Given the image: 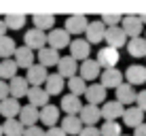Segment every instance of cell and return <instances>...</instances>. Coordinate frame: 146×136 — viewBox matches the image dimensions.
Instances as JSON below:
<instances>
[{
    "label": "cell",
    "instance_id": "f6af8a7d",
    "mask_svg": "<svg viewBox=\"0 0 146 136\" xmlns=\"http://www.w3.org/2000/svg\"><path fill=\"white\" fill-rule=\"evenodd\" d=\"M140 17V21H142V26H146V13H142V15H138Z\"/></svg>",
    "mask_w": 146,
    "mask_h": 136
},
{
    "label": "cell",
    "instance_id": "ee69618b",
    "mask_svg": "<svg viewBox=\"0 0 146 136\" xmlns=\"http://www.w3.org/2000/svg\"><path fill=\"white\" fill-rule=\"evenodd\" d=\"M2 36H7V26H4V21L0 19V38Z\"/></svg>",
    "mask_w": 146,
    "mask_h": 136
},
{
    "label": "cell",
    "instance_id": "6da1fadb",
    "mask_svg": "<svg viewBox=\"0 0 146 136\" xmlns=\"http://www.w3.org/2000/svg\"><path fill=\"white\" fill-rule=\"evenodd\" d=\"M119 60H121V55H119L117 49H112V47H102V49L98 51L95 62H98V66L102 68V70H110V68H117Z\"/></svg>",
    "mask_w": 146,
    "mask_h": 136
},
{
    "label": "cell",
    "instance_id": "5bb4252c",
    "mask_svg": "<svg viewBox=\"0 0 146 136\" xmlns=\"http://www.w3.org/2000/svg\"><path fill=\"white\" fill-rule=\"evenodd\" d=\"M104 32H106V26L102 21H89L85 30V41L89 45H98L104 41Z\"/></svg>",
    "mask_w": 146,
    "mask_h": 136
},
{
    "label": "cell",
    "instance_id": "7a4b0ae2",
    "mask_svg": "<svg viewBox=\"0 0 146 136\" xmlns=\"http://www.w3.org/2000/svg\"><path fill=\"white\" fill-rule=\"evenodd\" d=\"M121 30L125 32V36L127 38H138L142 36V21H140L138 15H123V19H121Z\"/></svg>",
    "mask_w": 146,
    "mask_h": 136
},
{
    "label": "cell",
    "instance_id": "484cf974",
    "mask_svg": "<svg viewBox=\"0 0 146 136\" xmlns=\"http://www.w3.org/2000/svg\"><path fill=\"white\" fill-rule=\"evenodd\" d=\"M59 107L64 109L66 115H78L80 109H83V102H80V98H76V96H72V94H64Z\"/></svg>",
    "mask_w": 146,
    "mask_h": 136
},
{
    "label": "cell",
    "instance_id": "2e32d148",
    "mask_svg": "<svg viewBox=\"0 0 146 136\" xmlns=\"http://www.w3.org/2000/svg\"><path fill=\"white\" fill-rule=\"evenodd\" d=\"M78 77L83 79L85 83L87 81H95V79L100 77V72H102V68L98 66V62H95V60H85V62H80V68H78Z\"/></svg>",
    "mask_w": 146,
    "mask_h": 136
},
{
    "label": "cell",
    "instance_id": "4fadbf2b",
    "mask_svg": "<svg viewBox=\"0 0 146 136\" xmlns=\"http://www.w3.org/2000/svg\"><path fill=\"white\" fill-rule=\"evenodd\" d=\"M23 79H26L28 85H32V87H42L44 81H47V68H42L40 64H32Z\"/></svg>",
    "mask_w": 146,
    "mask_h": 136
},
{
    "label": "cell",
    "instance_id": "d6a6232c",
    "mask_svg": "<svg viewBox=\"0 0 146 136\" xmlns=\"http://www.w3.org/2000/svg\"><path fill=\"white\" fill-rule=\"evenodd\" d=\"M2 125V136H23V125L17 121V119H4Z\"/></svg>",
    "mask_w": 146,
    "mask_h": 136
},
{
    "label": "cell",
    "instance_id": "52a82bcc",
    "mask_svg": "<svg viewBox=\"0 0 146 136\" xmlns=\"http://www.w3.org/2000/svg\"><path fill=\"white\" fill-rule=\"evenodd\" d=\"M104 41H106V47H112V49H119L127 45V36L125 32L121 30V26H114V28H106L104 32Z\"/></svg>",
    "mask_w": 146,
    "mask_h": 136
},
{
    "label": "cell",
    "instance_id": "f1b7e54d",
    "mask_svg": "<svg viewBox=\"0 0 146 136\" xmlns=\"http://www.w3.org/2000/svg\"><path fill=\"white\" fill-rule=\"evenodd\" d=\"M32 23L34 28L40 30V32H51L55 28V15H44V13H34L32 15Z\"/></svg>",
    "mask_w": 146,
    "mask_h": 136
},
{
    "label": "cell",
    "instance_id": "ba28073f",
    "mask_svg": "<svg viewBox=\"0 0 146 136\" xmlns=\"http://www.w3.org/2000/svg\"><path fill=\"white\" fill-rule=\"evenodd\" d=\"M70 58L72 60H80V62H85V60H89V55H91V45H89L85 38H74V41H70Z\"/></svg>",
    "mask_w": 146,
    "mask_h": 136
},
{
    "label": "cell",
    "instance_id": "83f0119b",
    "mask_svg": "<svg viewBox=\"0 0 146 136\" xmlns=\"http://www.w3.org/2000/svg\"><path fill=\"white\" fill-rule=\"evenodd\" d=\"M42 89L49 94V98H51V96H59V94H62V89H64V79L59 77L57 72L47 74V81H44V87Z\"/></svg>",
    "mask_w": 146,
    "mask_h": 136
},
{
    "label": "cell",
    "instance_id": "4dcf8cb0",
    "mask_svg": "<svg viewBox=\"0 0 146 136\" xmlns=\"http://www.w3.org/2000/svg\"><path fill=\"white\" fill-rule=\"evenodd\" d=\"M127 51H129L131 58H146V38L144 36L131 38L127 43Z\"/></svg>",
    "mask_w": 146,
    "mask_h": 136
},
{
    "label": "cell",
    "instance_id": "ac0fdd59",
    "mask_svg": "<svg viewBox=\"0 0 146 136\" xmlns=\"http://www.w3.org/2000/svg\"><path fill=\"white\" fill-rule=\"evenodd\" d=\"M17 121L23 125V128H32V125L38 123V109L32 107V104H26V107H21L17 115Z\"/></svg>",
    "mask_w": 146,
    "mask_h": 136
},
{
    "label": "cell",
    "instance_id": "d6986e66",
    "mask_svg": "<svg viewBox=\"0 0 146 136\" xmlns=\"http://www.w3.org/2000/svg\"><path fill=\"white\" fill-rule=\"evenodd\" d=\"M36 60L42 68H51V66H57L59 62V51H55L51 47H42L40 51L36 53Z\"/></svg>",
    "mask_w": 146,
    "mask_h": 136
},
{
    "label": "cell",
    "instance_id": "e0dca14e",
    "mask_svg": "<svg viewBox=\"0 0 146 136\" xmlns=\"http://www.w3.org/2000/svg\"><path fill=\"white\" fill-rule=\"evenodd\" d=\"M13 58H15L13 62L17 64V68H26V70H28V68L34 64L36 55H34V51H30L28 47H23V45H21V47H17V49H15Z\"/></svg>",
    "mask_w": 146,
    "mask_h": 136
},
{
    "label": "cell",
    "instance_id": "7bdbcfd3",
    "mask_svg": "<svg viewBox=\"0 0 146 136\" xmlns=\"http://www.w3.org/2000/svg\"><path fill=\"white\" fill-rule=\"evenodd\" d=\"M133 136H146V123H140L138 128H133Z\"/></svg>",
    "mask_w": 146,
    "mask_h": 136
},
{
    "label": "cell",
    "instance_id": "603a6c76",
    "mask_svg": "<svg viewBox=\"0 0 146 136\" xmlns=\"http://www.w3.org/2000/svg\"><path fill=\"white\" fill-rule=\"evenodd\" d=\"M121 119H123V123L127 128H138L140 123H144V113L138 107H127L123 111V117Z\"/></svg>",
    "mask_w": 146,
    "mask_h": 136
},
{
    "label": "cell",
    "instance_id": "8fae6325",
    "mask_svg": "<svg viewBox=\"0 0 146 136\" xmlns=\"http://www.w3.org/2000/svg\"><path fill=\"white\" fill-rule=\"evenodd\" d=\"M78 119H80V123H83L85 128H93V125L102 119V115H100V107L83 104V109H80V113H78Z\"/></svg>",
    "mask_w": 146,
    "mask_h": 136
},
{
    "label": "cell",
    "instance_id": "7dc6e473",
    "mask_svg": "<svg viewBox=\"0 0 146 136\" xmlns=\"http://www.w3.org/2000/svg\"><path fill=\"white\" fill-rule=\"evenodd\" d=\"M121 136H125V134H121Z\"/></svg>",
    "mask_w": 146,
    "mask_h": 136
},
{
    "label": "cell",
    "instance_id": "7c38bea8",
    "mask_svg": "<svg viewBox=\"0 0 146 136\" xmlns=\"http://www.w3.org/2000/svg\"><path fill=\"white\" fill-rule=\"evenodd\" d=\"M87 23H89V19H87V15H68V19H66V32L72 36V34H85V30H87Z\"/></svg>",
    "mask_w": 146,
    "mask_h": 136
},
{
    "label": "cell",
    "instance_id": "ffe728a7",
    "mask_svg": "<svg viewBox=\"0 0 146 136\" xmlns=\"http://www.w3.org/2000/svg\"><path fill=\"white\" fill-rule=\"evenodd\" d=\"M117 102L119 104H123V107H131V104H135V89L131 87V85H127V83H121L117 89Z\"/></svg>",
    "mask_w": 146,
    "mask_h": 136
},
{
    "label": "cell",
    "instance_id": "5b68a950",
    "mask_svg": "<svg viewBox=\"0 0 146 136\" xmlns=\"http://www.w3.org/2000/svg\"><path fill=\"white\" fill-rule=\"evenodd\" d=\"M123 81L127 85H131V87H135V85H144L146 83V66H142V64H133V66H129L123 72Z\"/></svg>",
    "mask_w": 146,
    "mask_h": 136
},
{
    "label": "cell",
    "instance_id": "e575fe53",
    "mask_svg": "<svg viewBox=\"0 0 146 136\" xmlns=\"http://www.w3.org/2000/svg\"><path fill=\"white\" fill-rule=\"evenodd\" d=\"M68 89H70V94L72 96H76V98H80V96L85 94V89H87V83L83 81V79L78 77H72V79H68Z\"/></svg>",
    "mask_w": 146,
    "mask_h": 136
},
{
    "label": "cell",
    "instance_id": "d4e9b609",
    "mask_svg": "<svg viewBox=\"0 0 146 136\" xmlns=\"http://www.w3.org/2000/svg\"><path fill=\"white\" fill-rule=\"evenodd\" d=\"M59 128L64 130V134H66V136H78V134H80V130H83L85 125L80 123L78 115H66Z\"/></svg>",
    "mask_w": 146,
    "mask_h": 136
},
{
    "label": "cell",
    "instance_id": "1f68e13d",
    "mask_svg": "<svg viewBox=\"0 0 146 136\" xmlns=\"http://www.w3.org/2000/svg\"><path fill=\"white\" fill-rule=\"evenodd\" d=\"M17 64L13 62V58L11 60H0V81H11L13 77H17Z\"/></svg>",
    "mask_w": 146,
    "mask_h": 136
},
{
    "label": "cell",
    "instance_id": "74e56055",
    "mask_svg": "<svg viewBox=\"0 0 146 136\" xmlns=\"http://www.w3.org/2000/svg\"><path fill=\"white\" fill-rule=\"evenodd\" d=\"M135 107H138L142 113H146V89L135 94Z\"/></svg>",
    "mask_w": 146,
    "mask_h": 136
},
{
    "label": "cell",
    "instance_id": "f35d334b",
    "mask_svg": "<svg viewBox=\"0 0 146 136\" xmlns=\"http://www.w3.org/2000/svg\"><path fill=\"white\" fill-rule=\"evenodd\" d=\"M23 136H44V130L40 125H32V128L23 130Z\"/></svg>",
    "mask_w": 146,
    "mask_h": 136
},
{
    "label": "cell",
    "instance_id": "836d02e7",
    "mask_svg": "<svg viewBox=\"0 0 146 136\" xmlns=\"http://www.w3.org/2000/svg\"><path fill=\"white\" fill-rule=\"evenodd\" d=\"M15 49H17L15 38H11V36H2L0 38V60H11Z\"/></svg>",
    "mask_w": 146,
    "mask_h": 136
},
{
    "label": "cell",
    "instance_id": "ab89813d",
    "mask_svg": "<svg viewBox=\"0 0 146 136\" xmlns=\"http://www.w3.org/2000/svg\"><path fill=\"white\" fill-rule=\"evenodd\" d=\"M78 136H100V130H98V125H93V128H83Z\"/></svg>",
    "mask_w": 146,
    "mask_h": 136
},
{
    "label": "cell",
    "instance_id": "60d3db41",
    "mask_svg": "<svg viewBox=\"0 0 146 136\" xmlns=\"http://www.w3.org/2000/svg\"><path fill=\"white\" fill-rule=\"evenodd\" d=\"M44 136H66V134H64V130L59 128V125H53V128H49L47 132H44Z\"/></svg>",
    "mask_w": 146,
    "mask_h": 136
},
{
    "label": "cell",
    "instance_id": "8992f818",
    "mask_svg": "<svg viewBox=\"0 0 146 136\" xmlns=\"http://www.w3.org/2000/svg\"><path fill=\"white\" fill-rule=\"evenodd\" d=\"M68 45H70V34L64 28H53L51 32L47 34V47L55 49V51L68 47Z\"/></svg>",
    "mask_w": 146,
    "mask_h": 136
},
{
    "label": "cell",
    "instance_id": "3957f363",
    "mask_svg": "<svg viewBox=\"0 0 146 136\" xmlns=\"http://www.w3.org/2000/svg\"><path fill=\"white\" fill-rule=\"evenodd\" d=\"M23 47H28L30 51H40L42 47H47V32L32 28L23 34Z\"/></svg>",
    "mask_w": 146,
    "mask_h": 136
},
{
    "label": "cell",
    "instance_id": "b9f144b4",
    "mask_svg": "<svg viewBox=\"0 0 146 136\" xmlns=\"http://www.w3.org/2000/svg\"><path fill=\"white\" fill-rule=\"evenodd\" d=\"M4 98H9V83L0 81V102H2Z\"/></svg>",
    "mask_w": 146,
    "mask_h": 136
},
{
    "label": "cell",
    "instance_id": "9c48e42d",
    "mask_svg": "<svg viewBox=\"0 0 146 136\" xmlns=\"http://www.w3.org/2000/svg\"><path fill=\"white\" fill-rule=\"evenodd\" d=\"M123 111H125V107L119 104L117 100H106L104 107L100 109V115H102L104 121H117L119 117H123Z\"/></svg>",
    "mask_w": 146,
    "mask_h": 136
},
{
    "label": "cell",
    "instance_id": "7402d4cb",
    "mask_svg": "<svg viewBox=\"0 0 146 136\" xmlns=\"http://www.w3.org/2000/svg\"><path fill=\"white\" fill-rule=\"evenodd\" d=\"M19 111H21V104H19V100L15 98H4L2 102H0V115H2L4 119H17Z\"/></svg>",
    "mask_w": 146,
    "mask_h": 136
},
{
    "label": "cell",
    "instance_id": "30bf717a",
    "mask_svg": "<svg viewBox=\"0 0 146 136\" xmlns=\"http://www.w3.org/2000/svg\"><path fill=\"white\" fill-rule=\"evenodd\" d=\"M57 74L62 79H72L78 74V62L76 60H72L70 55H64V58H59L57 62Z\"/></svg>",
    "mask_w": 146,
    "mask_h": 136
},
{
    "label": "cell",
    "instance_id": "44dd1931",
    "mask_svg": "<svg viewBox=\"0 0 146 136\" xmlns=\"http://www.w3.org/2000/svg\"><path fill=\"white\" fill-rule=\"evenodd\" d=\"M38 121H42L47 128H53V125H57L59 121V109L53 107V104H47V107H42L38 111Z\"/></svg>",
    "mask_w": 146,
    "mask_h": 136
},
{
    "label": "cell",
    "instance_id": "277c9868",
    "mask_svg": "<svg viewBox=\"0 0 146 136\" xmlns=\"http://www.w3.org/2000/svg\"><path fill=\"white\" fill-rule=\"evenodd\" d=\"M123 81V72H121L119 68H110V70H102L100 72V85H102L104 89H117Z\"/></svg>",
    "mask_w": 146,
    "mask_h": 136
},
{
    "label": "cell",
    "instance_id": "cb8c5ba5",
    "mask_svg": "<svg viewBox=\"0 0 146 136\" xmlns=\"http://www.w3.org/2000/svg\"><path fill=\"white\" fill-rule=\"evenodd\" d=\"M28 89H30V85H28V81L23 77H13L11 79V83H9V96L11 98H15V100H19V98H23V96L28 94Z\"/></svg>",
    "mask_w": 146,
    "mask_h": 136
},
{
    "label": "cell",
    "instance_id": "bcb514c9",
    "mask_svg": "<svg viewBox=\"0 0 146 136\" xmlns=\"http://www.w3.org/2000/svg\"><path fill=\"white\" fill-rule=\"evenodd\" d=\"M0 136H2V125H0Z\"/></svg>",
    "mask_w": 146,
    "mask_h": 136
},
{
    "label": "cell",
    "instance_id": "8d00e7d4",
    "mask_svg": "<svg viewBox=\"0 0 146 136\" xmlns=\"http://www.w3.org/2000/svg\"><path fill=\"white\" fill-rule=\"evenodd\" d=\"M121 19H123V15H119V13H102V15H100V21H102L106 28H114V26H119Z\"/></svg>",
    "mask_w": 146,
    "mask_h": 136
},
{
    "label": "cell",
    "instance_id": "f546056e",
    "mask_svg": "<svg viewBox=\"0 0 146 136\" xmlns=\"http://www.w3.org/2000/svg\"><path fill=\"white\" fill-rule=\"evenodd\" d=\"M2 21H4V26H7V30H21L26 26L28 17L23 13H9V15L2 17Z\"/></svg>",
    "mask_w": 146,
    "mask_h": 136
},
{
    "label": "cell",
    "instance_id": "d590c367",
    "mask_svg": "<svg viewBox=\"0 0 146 136\" xmlns=\"http://www.w3.org/2000/svg\"><path fill=\"white\" fill-rule=\"evenodd\" d=\"M100 130V136H121V123L117 121H104Z\"/></svg>",
    "mask_w": 146,
    "mask_h": 136
},
{
    "label": "cell",
    "instance_id": "c3c4849f",
    "mask_svg": "<svg viewBox=\"0 0 146 136\" xmlns=\"http://www.w3.org/2000/svg\"><path fill=\"white\" fill-rule=\"evenodd\" d=\"M144 38H146V36H144Z\"/></svg>",
    "mask_w": 146,
    "mask_h": 136
},
{
    "label": "cell",
    "instance_id": "9a60e30c",
    "mask_svg": "<svg viewBox=\"0 0 146 136\" xmlns=\"http://www.w3.org/2000/svg\"><path fill=\"white\" fill-rule=\"evenodd\" d=\"M83 96L87 98V104H93V107H100V104L106 102V89H104L100 83L87 85V89H85Z\"/></svg>",
    "mask_w": 146,
    "mask_h": 136
},
{
    "label": "cell",
    "instance_id": "4316f807",
    "mask_svg": "<svg viewBox=\"0 0 146 136\" xmlns=\"http://www.w3.org/2000/svg\"><path fill=\"white\" fill-rule=\"evenodd\" d=\"M26 96L30 100V104L36 107V109H42V107H47V104H49V94L44 92L42 87H30Z\"/></svg>",
    "mask_w": 146,
    "mask_h": 136
}]
</instances>
